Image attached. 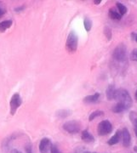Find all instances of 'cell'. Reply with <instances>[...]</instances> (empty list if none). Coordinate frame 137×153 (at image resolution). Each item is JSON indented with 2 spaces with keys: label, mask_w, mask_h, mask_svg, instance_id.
<instances>
[{
  "label": "cell",
  "mask_w": 137,
  "mask_h": 153,
  "mask_svg": "<svg viewBox=\"0 0 137 153\" xmlns=\"http://www.w3.org/2000/svg\"><path fill=\"white\" fill-rule=\"evenodd\" d=\"M13 24V22L10 20H7V21H4V22H0V33H4L5 32L7 29L10 27Z\"/></svg>",
  "instance_id": "9a60e30c"
},
{
  "label": "cell",
  "mask_w": 137,
  "mask_h": 153,
  "mask_svg": "<svg viewBox=\"0 0 137 153\" xmlns=\"http://www.w3.org/2000/svg\"><path fill=\"white\" fill-rule=\"evenodd\" d=\"M63 129L69 134H77L80 132L81 125L80 123L75 120L67 121L63 124Z\"/></svg>",
  "instance_id": "277c9868"
},
{
  "label": "cell",
  "mask_w": 137,
  "mask_h": 153,
  "mask_svg": "<svg viewBox=\"0 0 137 153\" xmlns=\"http://www.w3.org/2000/svg\"><path fill=\"white\" fill-rule=\"evenodd\" d=\"M101 94L100 93H95L94 94L91 95H87L83 99V102L86 104H93V103H96L100 99Z\"/></svg>",
  "instance_id": "9c48e42d"
},
{
  "label": "cell",
  "mask_w": 137,
  "mask_h": 153,
  "mask_svg": "<svg viewBox=\"0 0 137 153\" xmlns=\"http://www.w3.org/2000/svg\"><path fill=\"white\" fill-rule=\"evenodd\" d=\"M121 136H122L123 146L126 148L130 147L131 144V136H130V133L129 132L127 128H123V130L121 131Z\"/></svg>",
  "instance_id": "ba28073f"
},
{
  "label": "cell",
  "mask_w": 137,
  "mask_h": 153,
  "mask_svg": "<svg viewBox=\"0 0 137 153\" xmlns=\"http://www.w3.org/2000/svg\"><path fill=\"white\" fill-rule=\"evenodd\" d=\"M5 13H6L5 5H4V4L3 2H1V1H0V18H2V17L4 16Z\"/></svg>",
  "instance_id": "7402d4cb"
},
{
  "label": "cell",
  "mask_w": 137,
  "mask_h": 153,
  "mask_svg": "<svg viewBox=\"0 0 137 153\" xmlns=\"http://www.w3.org/2000/svg\"><path fill=\"white\" fill-rule=\"evenodd\" d=\"M108 16L112 20H115V21H120L122 19V16L119 14V12L118 11L117 8H111L108 10Z\"/></svg>",
  "instance_id": "8fae6325"
},
{
  "label": "cell",
  "mask_w": 137,
  "mask_h": 153,
  "mask_svg": "<svg viewBox=\"0 0 137 153\" xmlns=\"http://www.w3.org/2000/svg\"><path fill=\"white\" fill-rule=\"evenodd\" d=\"M114 100H116L118 103L123 104L127 110H129L132 106L133 101H132L131 96L125 88H118L115 90L114 94Z\"/></svg>",
  "instance_id": "6da1fadb"
},
{
  "label": "cell",
  "mask_w": 137,
  "mask_h": 153,
  "mask_svg": "<svg viewBox=\"0 0 137 153\" xmlns=\"http://www.w3.org/2000/svg\"><path fill=\"white\" fill-rule=\"evenodd\" d=\"M52 146L51 140L49 138H44L39 143V152L40 153H49Z\"/></svg>",
  "instance_id": "52a82bcc"
},
{
  "label": "cell",
  "mask_w": 137,
  "mask_h": 153,
  "mask_svg": "<svg viewBox=\"0 0 137 153\" xmlns=\"http://www.w3.org/2000/svg\"><path fill=\"white\" fill-rule=\"evenodd\" d=\"M130 119L132 124L134 126L135 134H136V136L137 137V113L136 111H130Z\"/></svg>",
  "instance_id": "5bb4252c"
},
{
  "label": "cell",
  "mask_w": 137,
  "mask_h": 153,
  "mask_svg": "<svg viewBox=\"0 0 137 153\" xmlns=\"http://www.w3.org/2000/svg\"><path fill=\"white\" fill-rule=\"evenodd\" d=\"M103 33H104V35L106 36V38H107V40L110 41L112 39V29L109 27H105L104 30H103Z\"/></svg>",
  "instance_id": "44dd1931"
},
{
  "label": "cell",
  "mask_w": 137,
  "mask_h": 153,
  "mask_svg": "<svg viewBox=\"0 0 137 153\" xmlns=\"http://www.w3.org/2000/svg\"><path fill=\"white\" fill-rule=\"evenodd\" d=\"M94 3H95V4H97L98 5V4H100L101 3V0H95Z\"/></svg>",
  "instance_id": "83f0119b"
},
{
  "label": "cell",
  "mask_w": 137,
  "mask_h": 153,
  "mask_svg": "<svg viewBox=\"0 0 137 153\" xmlns=\"http://www.w3.org/2000/svg\"><path fill=\"white\" fill-rule=\"evenodd\" d=\"M70 115H71V112L68 110H60V111H58L56 113V116L59 118H66Z\"/></svg>",
  "instance_id": "d6986e66"
},
{
  "label": "cell",
  "mask_w": 137,
  "mask_h": 153,
  "mask_svg": "<svg viewBox=\"0 0 137 153\" xmlns=\"http://www.w3.org/2000/svg\"><path fill=\"white\" fill-rule=\"evenodd\" d=\"M83 26H84L86 32H89L92 28V21L88 17H85L83 20Z\"/></svg>",
  "instance_id": "ffe728a7"
},
{
  "label": "cell",
  "mask_w": 137,
  "mask_h": 153,
  "mask_svg": "<svg viewBox=\"0 0 137 153\" xmlns=\"http://www.w3.org/2000/svg\"><path fill=\"white\" fill-rule=\"evenodd\" d=\"M134 150H135V152H137V147H136V146L134 148Z\"/></svg>",
  "instance_id": "f546056e"
},
{
  "label": "cell",
  "mask_w": 137,
  "mask_h": 153,
  "mask_svg": "<svg viewBox=\"0 0 137 153\" xmlns=\"http://www.w3.org/2000/svg\"><path fill=\"white\" fill-rule=\"evenodd\" d=\"M116 8H117V10L119 12V14L122 16L124 15H125L127 13V11H128V9H127L126 6L124 5V4H121L120 2H117L116 3Z\"/></svg>",
  "instance_id": "e0dca14e"
},
{
  "label": "cell",
  "mask_w": 137,
  "mask_h": 153,
  "mask_svg": "<svg viewBox=\"0 0 137 153\" xmlns=\"http://www.w3.org/2000/svg\"><path fill=\"white\" fill-rule=\"evenodd\" d=\"M26 152L27 153H33V151H32V146L30 145L27 146L26 147Z\"/></svg>",
  "instance_id": "d4e9b609"
},
{
  "label": "cell",
  "mask_w": 137,
  "mask_h": 153,
  "mask_svg": "<svg viewBox=\"0 0 137 153\" xmlns=\"http://www.w3.org/2000/svg\"><path fill=\"white\" fill-rule=\"evenodd\" d=\"M10 153H22L20 151H18L16 149H13L12 151L10 152Z\"/></svg>",
  "instance_id": "4316f807"
},
{
  "label": "cell",
  "mask_w": 137,
  "mask_h": 153,
  "mask_svg": "<svg viewBox=\"0 0 137 153\" xmlns=\"http://www.w3.org/2000/svg\"><path fill=\"white\" fill-rule=\"evenodd\" d=\"M22 100L19 94H15L10 100V114L15 115L17 109L22 105Z\"/></svg>",
  "instance_id": "8992f818"
},
{
  "label": "cell",
  "mask_w": 137,
  "mask_h": 153,
  "mask_svg": "<svg viewBox=\"0 0 137 153\" xmlns=\"http://www.w3.org/2000/svg\"><path fill=\"white\" fill-rule=\"evenodd\" d=\"M50 153H61L60 150L58 149V147L55 146V145H52L51 149H50Z\"/></svg>",
  "instance_id": "cb8c5ba5"
},
{
  "label": "cell",
  "mask_w": 137,
  "mask_h": 153,
  "mask_svg": "<svg viewBox=\"0 0 137 153\" xmlns=\"http://www.w3.org/2000/svg\"><path fill=\"white\" fill-rule=\"evenodd\" d=\"M115 86L113 84H110L106 90V95L108 100H114V94H115Z\"/></svg>",
  "instance_id": "4fadbf2b"
},
{
  "label": "cell",
  "mask_w": 137,
  "mask_h": 153,
  "mask_svg": "<svg viewBox=\"0 0 137 153\" xmlns=\"http://www.w3.org/2000/svg\"><path fill=\"white\" fill-rule=\"evenodd\" d=\"M112 111L114 113H121V112H123L124 111H127V108L123 104L118 102L117 104L113 105V107H112Z\"/></svg>",
  "instance_id": "2e32d148"
},
{
  "label": "cell",
  "mask_w": 137,
  "mask_h": 153,
  "mask_svg": "<svg viewBox=\"0 0 137 153\" xmlns=\"http://www.w3.org/2000/svg\"><path fill=\"white\" fill-rule=\"evenodd\" d=\"M81 139L83 142L85 143H92L95 141V137L87 130V129H84L83 130L81 133Z\"/></svg>",
  "instance_id": "30bf717a"
},
{
  "label": "cell",
  "mask_w": 137,
  "mask_h": 153,
  "mask_svg": "<svg viewBox=\"0 0 137 153\" xmlns=\"http://www.w3.org/2000/svg\"><path fill=\"white\" fill-rule=\"evenodd\" d=\"M112 58L116 62L120 64H127L128 60V52H127V47L124 44H119L116 47L113 53H112Z\"/></svg>",
  "instance_id": "7a4b0ae2"
},
{
  "label": "cell",
  "mask_w": 137,
  "mask_h": 153,
  "mask_svg": "<svg viewBox=\"0 0 137 153\" xmlns=\"http://www.w3.org/2000/svg\"><path fill=\"white\" fill-rule=\"evenodd\" d=\"M83 153H92V152H84Z\"/></svg>",
  "instance_id": "1f68e13d"
},
{
  "label": "cell",
  "mask_w": 137,
  "mask_h": 153,
  "mask_svg": "<svg viewBox=\"0 0 137 153\" xmlns=\"http://www.w3.org/2000/svg\"><path fill=\"white\" fill-rule=\"evenodd\" d=\"M135 98H136V100H137V89L136 91V94H135Z\"/></svg>",
  "instance_id": "f1b7e54d"
},
{
  "label": "cell",
  "mask_w": 137,
  "mask_h": 153,
  "mask_svg": "<svg viewBox=\"0 0 137 153\" xmlns=\"http://www.w3.org/2000/svg\"><path fill=\"white\" fill-rule=\"evenodd\" d=\"M101 116H104V111H100V110L95 111L93 112H91V114L89 115V121L91 122V121H93L95 118L99 117H101Z\"/></svg>",
  "instance_id": "ac0fdd59"
},
{
  "label": "cell",
  "mask_w": 137,
  "mask_h": 153,
  "mask_svg": "<svg viewBox=\"0 0 137 153\" xmlns=\"http://www.w3.org/2000/svg\"><path fill=\"white\" fill-rule=\"evenodd\" d=\"M92 153H96V152H92Z\"/></svg>",
  "instance_id": "d6a6232c"
},
{
  "label": "cell",
  "mask_w": 137,
  "mask_h": 153,
  "mask_svg": "<svg viewBox=\"0 0 137 153\" xmlns=\"http://www.w3.org/2000/svg\"><path fill=\"white\" fill-rule=\"evenodd\" d=\"M135 40H136V42H137V34H136V38H135Z\"/></svg>",
  "instance_id": "4dcf8cb0"
},
{
  "label": "cell",
  "mask_w": 137,
  "mask_h": 153,
  "mask_svg": "<svg viewBox=\"0 0 137 153\" xmlns=\"http://www.w3.org/2000/svg\"><path fill=\"white\" fill-rule=\"evenodd\" d=\"M24 9H25V6H20L19 8H16L15 10L16 11V12H18V11H22Z\"/></svg>",
  "instance_id": "484cf974"
},
{
  "label": "cell",
  "mask_w": 137,
  "mask_h": 153,
  "mask_svg": "<svg viewBox=\"0 0 137 153\" xmlns=\"http://www.w3.org/2000/svg\"><path fill=\"white\" fill-rule=\"evenodd\" d=\"M120 139L121 131L120 130H117V132L114 134V135H112V136L111 137L109 140H108L107 144H108L109 146H114V145H116V144H118V143L119 142Z\"/></svg>",
  "instance_id": "7c38bea8"
},
{
  "label": "cell",
  "mask_w": 137,
  "mask_h": 153,
  "mask_svg": "<svg viewBox=\"0 0 137 153\" xmlns=\"http://www.w3.org/2000/svg\"><path fill=\"white\" fill-rule=\"evenodd\" d=\"M78 44V38L77 35L73 31L70 32L68 34L66 42V49L68 52H75L77 49Z\"/></svg>",
  "instance_id": "3957f363"
},
{
  "label": "cell",
  "mask_w": 137,
  "mask_h": 153,
  "mask_svg": "<svg viewBox=\"0 0 137 153\" xmlns=\"http://www.w3.org/2000/svg\"><path fill=\"white\" fill-rule=\"evenodd\" d=\"M130 60L134 61H137V49H135L132 50L130 54Z\"/></svg>",
  "instance_id": "603a6c76"
},
{
  "label": "cell",
  "mask_w": 137,
  "mask_h": 153,
  "mask_svg": "<svg viewBox=\"0 0 137 153\" xmlns=\"http://www.w3.org/2000/svg\"><path fill=\"white\" fill-rule=\"evenodd\" d=\"M112 131V125L108 120L101 121L98 124L97 127V133L100 136L107 135Z\"/></svg>",
  "instance_id": "5b68a950"
}]
</instances>
